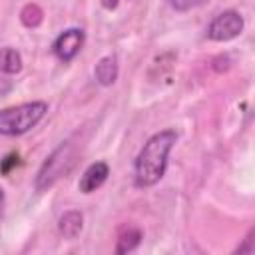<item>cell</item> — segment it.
<instances>
[{
    "mask_svg": "<svg viewBox=\"0 0 255 255\" xmlns=\"http://www.w3.org/2000/svg\"><path fill=\"white\" fill-rule=\"evenodd\" d=\"M177 141V131L167 128L155 131L145 139L141 149L133 159V183L135 187H151L155 185L167 169V157Z\"/></svg>",
    "mask_w": 255,
    "mask_h": 255,
    "instance_id": "cell-1",
    "label": "cell"
},
{
    "mask_svg": "<svg viewBox=\"0 0 255 255\" xmlns=\"http://www.w3.org/2000/svg\"><path fill=\"white\" fill-rule=\"evenodd\" d=\"M48 112V104L42 100L24 102L18 106L0 110V135H24L34 129Z\"/></svg>",
    "mask_w": 255,
    "mask_h": 255,
    "instance_id": "cell-2",
    "label": "cell"
},
{
    "mask_svg": "<svg viewBox=\"0 0 255 255\" xmlns=\"http://www.w3.org/2000/svg\"><path fill=\"white\" fill-rule=\"evenodd\" d=\"M74 165V153H72V145L70 141L60 143L50 157H46V161L42 163L38 175H36V189L44 191L48 187H52L64 173L70 171V167Z\"/></svg>",
    "mask_w": 255,
    "mask_h": 255,
    "instance_id": "cell-3",
    "label": "cell"
},
{
    "mask_svg": "<svg viewBox=\"0 0 255 255\" xmlns=\"http://www.w3.org/2000/svg\"><path fill=\"white\" fill-rule=\"evenodd\" d=\"M243 26H245L243 16L237 10H225L209 22L205 36L213 42H229L243 32Z\"/></svg>",
    "mask_w": 255,
    "mask_h": 255,
    "instance_id": "cell-4",
    "label": "cell"
},
{
    "mask_svg": "<svg viewBox=\"0 0 255 255\" xmlns=\"http://www.w3.org/2000/svg\"><path fill=\"white\" fill-rule=\"evenodd\" d=\"M84 40H86V32L82 28H66L52 42V52L60 62L68 64L80 54Z\"/></svg>",
    "mask_w": 255,
    "mask_h": 255,
    "instance_id": "cell-5",
    "label": "cell"
},
{
    "mask_svg": "<svg viewBox=\"0 0 255 255\" xmlns=\"http://www.w3.org/2000/svg\"><path fill=\"white\" fill-rule=\"evenodd\" d=\"M108 175H110V165L106 161H94L84 169V173L78 181V189L82 193H94L96 189H100L106 183Z\"/></svg>",
    "mask_w": 255,
    "mask_h": 255,
    "instance_id": "cell-6",
    "label": "cell"
},
{
    "mask_svg": "<svg viewBox=\"0 0 255 255\" xmlns=\"http://www.w3.org/2000/svg\"><path fill=\"white\" fill-rule=\"evenodd\" d=\"M118 74H120V66H118V58L114 54L102 56L94 68V76H96L98 84H102V86H112L118 80Z\"/></svg>",
    "mask_w": 255,
    "mask_h": 255,
    "instance_id": "cell-7",
    "label": "cell"
},
{
    "mask_svg": "<svg viewBox=\"0 0 255 255\" xmlns=\"http://www.w3.org/2000/svg\"><path fill=\"white\" fill-rule=\"evenodd\" d=\"M82 227H84V215L78 209H70L58 219V229L66 239H76Z\"/></svg>",
    "mask_w": 255,
    "mask_h": 255,
    "instance_id": "cell-8",
    "label": "cell"
},
{
    "mask_svg": "<svg viewBox=\"0 0 255 255\" xmlns=\"http://www.w3.org/2000/svg\"><path fill=\"white\" fill-rule=\"evenodd\" d=\"M141 237H143L141 229H137V227H124V229L120 231V235H118L116 253L122 255V253H129V251H133V249L141 243Z\"/></svg>",
    "mask_w": 255,
    "mask_h": 255,
    "instance_id": "cell-9",
    "label": "cell"
},
{
    "mask_svg": "<svg viewBox=\"0 0 255 255\" xmlns=\"http://www.w3.org/2000/svg\"><path fill=\"white\" fill-rule=\"evenodd\" d=\"M22 64H24L22 54L16 48H10V46L0 48V72L2 74H8V76L18 74L22 70Z\"/></svg>",
    "mask_w": 255,
    "mask_h": 255,
    "instance_id": "cell-10",
    "label": "cell"
},
{
    "mask_svg": "<svg viewBox=\"0 0 255 255\" xmlns=\"http://www.w3.org/2000/svg\"><path fill=\"white\" fill-rule=\"evenodd\" d=\"M205 0H169V4L175 8V10H189L193 6H199L203 4Z\"/></svg>",
    "mask_w": 255,
    "mask_h": 255,
    "instance_id": "cell-11",
    "label": "cell"
},
{
    "mask_svg": "<svg viewBox=\"0 0 255 255\" xmlns=\"http://www.w3.org/2000/svg\"><path fill=\"white\" fill-rule=\"evenodd\" d=\"M253 235H255V229L249 231V235L245 237V243L237 247V253H253Z\"/></svg>",
    "mask_w": 255,
    "mask_h": 255,
    "instance_id": "cell-12",
    "label": "cell"
},
{
    "mask_svg": "<svg viewBox=\"0 0 255 255\" xmlns=\"http://www.w3.org/2000/svg\"><path fill=\"white\" fill-rule=\"evenodd\" d=\"M14 159H18V155H16V153L8 155V157H6V163H2V165H0V171H2V173H6V171L10 169V165L14 163Z\"/></svg>",
    "mask_w": 255,
    "mask_h": 255,
    "instance_id": "cell-13",
    "label": "cell"
},
{
    "mask_svg": "<svg viewBox=\"0 0 255 255\" xmlns=\"http://www.w3.org/2000/svg\"><path fill=\"white\" fill-rule=\"evenodd\" d=\"M100 2H102V6H104L106 10H116L120 0H100Z\"/></svg>",
    "mask_w": 255,
    "mask_h": 255,
    "instance_id": "cell-14",
    "label": "cell"
},
{
    "mask_svg": "<svg viewBox=\"0 0 255 255\" xmlns=\"http://www.w3.org/2000/svg\"><path fill=\"white\" fill-rule=\"evenodd\" d=\"M2 211H4V189L0 187V217H2Z\"/></svg>",
    "mask_w": 255,
    "mask_h": 255,
    "instance_id": "cell-15",
    "label": "cell"
}]
</instances>
